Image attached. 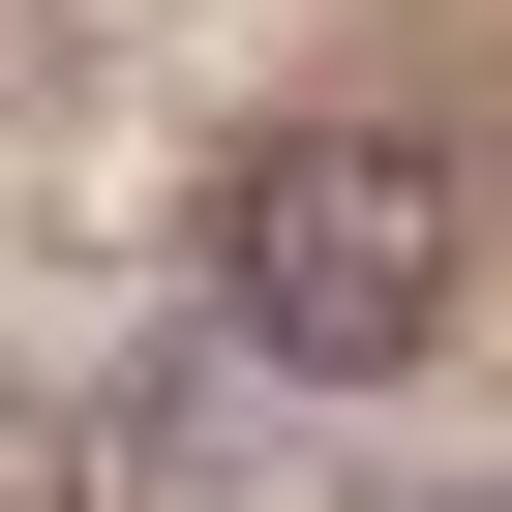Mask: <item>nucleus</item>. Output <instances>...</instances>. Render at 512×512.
Masks as SVG:
<instances>
[{
  "instance_id": "obj_1",
  "label": "nucleus",
  "mask_w": 512,
  "mask_h": 512,
  "mask_svg": "<svg viewBox=\"0 0 512 512\" xmlns=\"http://www.w3.org/2000/svg\"><path fill=\"white\" fill-rule=\"evenodd\" d=\"M452 151L422 121H272V151H241L211 181V332L241 362H302V392H392L422 332H452Z\"/></svg>"
},
{
  "instance_id": "obj_2",
  "label": "nucleus",
  "mask_w": 512,
  "mask_h": 512,
  "mask_svg": "<svg viewBox=\"0 0 512 512\" xmlns=\"http://www.w3.org/2000/svg\"><path fill=\"white\" fill-rule=\"evenodd\" d=\"M0 512H91V482H61V422H31V392H0Z\"/></svg>"
}]
</instances>
